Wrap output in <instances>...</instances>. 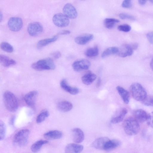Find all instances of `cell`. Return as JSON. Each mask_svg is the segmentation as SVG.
I'll return each mask as SVG.
<instances>
[{
  "label": "cell",
  "instance_id": "484cf974",
  "mask_svg": "<svg viewBox=\"0 0 153 153\" xmlns=\"http://www.w3.org/2000/svg\"><path fill=\"white\" fill-rule=\"evenodd\" d=\"M57 38V36H55L52 38L41 40L37 43V47L40 49L49 44L56 41Z\"/></svg>",
  "mask_w": 153,
  "mask_h": 153
},
{
  "label": "cell",
  "instance_id": "603a6c76",
  "mask_svg": "<svg viewBox=\"0 0 153 153\" xmlns=\"http://www.w3.org/2000/svg\"><path fill=\"white\" fill-rule=\"evenodd\" d=\"M0 64L4 67H8L15 65L16 62L9 57L0 54Z\"/></svg>",
  "mask_w": 153,
  "mask_h": 153
},
{
  "label": "cell",
  "instance_id": "e575fe53",
  "mask_svg": "<svg viewBox=\"0 0 153 153\" xmlns=\"http://www.w3.org/2000/svg\"><path fill=\"white\" fill-rule=\"evenodd\" d=\"M118 29L120 31L127 32H129L131 29V26L127 24H124L119 25Z\"/></svg>",
  "mask_w": 153,
  "mask_h": 153
},
{
  "label": "cell",
  "instance_id": "ba28073f",
  "mask_svg": "<svg viewBox=\"0 0 153 153\" xmlns=\"http://www.w3.org/2000/svg\"><path fill=\"white\" fill-rule=\"evenodd\" d=\"M23 23L22 19L18 17L10 18L8 22L9 29L14 32L19 31L22 28Z\"/></svg>",
  "mask_w": 153,
  "mask_h": 153
},
{
  "label": "cell",
  "instance_id": "8fae6325",
  "mask_svg": "<svg viewBox=\"0 0 153 153\" xmlns=\"http://www.w3.org/2000/svg\"><path fill=\"white\" fill-rule=\"evenodd\" d=\"M134 50L131 44H125L119 48L117 53L120 57H125L132 55Z\"/></svg>",
  "mask_w": 153,
  "mask_h": 153
},
{
  "label": "cell",
  "instance_id": "74e56055",
  "mask_svg": "<svg viewBox=\"0 0 153 153\" xmlns=\"http://www.w3.org/2000/svg\"><path fill=\"white\" fill-rule=\"evenodd\" d=\"M147 124L152 127L153 125V114L152 112L150 114H148L147 119L146 120Z\"/></svg>",
  "mask_w": 153,
  "mask_h": 153
},
{
  "label": "cell",
  "instance_id": "9c48e42d",
  "mask_svg": "<svg viewBox=\"0 0 153 153\" xmlns=\"http://www.w3.org/2000/svg\"><path fill=\"white\" fill-rule=\"evenodd\" d=\"M91 63L89 61L86 59H82L74 62L72 65V67L74 71L79 72L88 69Z\"/></svg>",
  "mask_w": 153,
  "mask_h": 153
},
{
  "label": "cell",
  "instance_id": "4dcf8cb0",
  "mask_svg": "<svg viewBox=\"0 0 153 153\" xmlns=\"http://www.w3.org/2000/svg\"><path fill=\"white\" fill-rule=\"evenodd\" d=\"M0 47L3 51L8 53H12L13 51V46L9 43L3 42L0 44Z\"/></svg>",
  "mask_w": 153,
  "mask_h": 153
},
{
  "label": "cell",
  "instance_id": "5bb4252c",
  "mask_svg": "<svg viewBox=\"0 0 153 153\" xmlns=\"http://www.w3.org/2000/svg\"><path fill=\"white\" fill-rule=\"evenodd\" d=\"M73 139L76 143L82 142L84 139V134L82 131L79 128H74L72 131Z\"/></svg>",
  "mask_w": 153,
  "mask_h": 153
},
{
  "label": "cell",
  "instance_id": "1f68e13d",
  "mask_svg": "<svg viewBox=\"0 0 153 153\" xmlns=\"http://www.w3.org/2000/svg\"><path fill=\"white\" fill-rule=\"evenodd\" d=\"M49 116V113L47 111H44L41 112L38 116L36 119V122L38 123H40L44 121Z\"/></svg>",
  "mask_w": 153,
  "mask_h": 153
},
{
  "label": "cell",
  "instance_id": "ac0fdd59",
  "mask_svg": "<svg viewBox=\"0 0 153 153\" xmlns=\"http://www.w3.org/2000/svg\"><path fill=\"white\" fill-rule=\"evenodd\" d=\"M94 38V35L91 34H85L77 36L75 39L76 43L80 45H84L90 41Z\"/></svg>",
  "mask_w": 153,
  "mask_h": 153
},
{
  "label": "cell",
  "instance_id": "7bdbcfd3",
  "mask_svg": "<svg viewBox=\"0 0 153 153\" xmlns=\"http://www.w3.org/2000/svg\"><path fill=\"white\" fill-rule=\"evenodd\" d=\"M101 83V80L100 78H99L97 80L96 85L97 87H99L100 86Z\"/></svg>",
  "mask_w": 153,
  "mask_h": 153
},
{
  "label": "cell",
  "instance_id": "b9f144b4",
  "mask_svg": "<svg viewBox=\"0 0 153 153\" xmlns=\"http://www.w3.org/2000/svg\"><path fill=\"white\" fill-rule=\"evenodd\" d=\"M146 1L144 0H139L138 1L139 4L141 5L145 4L146 3Z\"/></svg>",
  "mask_w": 153,
  "mask_h": 153
},
{
  "label": "cell",
  "instance_id": "cb8c5ba5",
  "mask_svg": "<svg viewBox=\"0 0 153 153\" xmlns=\"http://www.w3.org/2000/svg\"><path fill=\"white\" fill-rule=\"evenodd\" d=\"M57 108L59 110L61 111L67 112L70 111L72 109L73 105L69 101H63L58 103Z\"/></svg>",
  "mask_w": 153,
  "mask_h": 153
},
{
  "label": "cell",
  "instance_id": "3957f363",
  "mask_svg": "<svg viewBox=\"0 0 153 153\" xmlns=\"http://www.w3.org/2000/svg\"><path fill=\"white\" fill-rule=\"evenodd\" d=\"M130 91L133 98L138 101H142L147 96L145 88L138 83L131 85L130 87Z\"/></svg>",
  "mask_w": 153,
  "mask_h": 153
},
{
  "label": "cell",
  "instance_id": "d4e9b609",
  "mask_svg": "<svg viewBox=\"0 0 153 153\" xmlns=\"http://www.w3.org/2000/svg\"><path fill=\"white\" fill-rule=\"evenodd\" d=\"M97 76L95 74L89 73L87 74L82 77V81L84 84L88 85L91 84L96 79Z\"/></svg>",
  "mask_w": 153,
  "mask_h": 153
},
{
  "label": "cell",
  "instance_id": "7a4b0ae2",
  "mask_svg": "<svg viewBox=\"0 0 153 153\" xmlns=\"http://www.w3.org/2000/svg\"><path fill=\"white\" fill-rule=\"evenodd\" d=\"M4 102L7 110L11 112L16 111L19 107V103L15 95L9 91H5L3 96Z\"/></svg>",
  "mask_w": 153,
  "mask_h": 153
},
{
  "label": "cell",
  "instance_id": "8d00e7d4",
  "mask_svg": "<svg viewBox=\"0 0 153 153\" xmlns=\"http://www.w3.org/2000/svg\"><path fill=\"white\" fill-rule=\"evenodd\" d=\"M132 4L131 1L129 0H125L122 2V6L124 8H128L131 7Z\"/></svg>",
  "mask_w": 153,
  "mask_h": 153
},
{
  "label": "cell",
  "instance_id": "60d3db41",
  "mask_svg": "<svg viewBox=\"0 0 153 153\" xmlns=\"http://www.w3.org/2000/svg\"><path fill=\"white\" fill-rule=\"evenodd\" d=\"M71 33V31L70 30H65L60 32L59 34V35H67Z\"/></svg>",
  "mask_w": 153,
  "mask_h": 153
},
{
  "label": "cell",
  "instance_id": "52a82bcc",
  "mask_svg": "<svg viewBox=\"0 0 153 153\" xmlns=\"http://www.w3.org/2000/svg\"><path fill=\"white\" fill-rule=\"evenodd\" d=\"M43 30L42 25L38 22H31L29 24L27 27L28 33L33 36L39 35L42 32Z\"/></svg>",
  "mask_w": 153,
  "mask_h": 153
},
{
  "label": "cell",
  "instance_id": "d590c367",
  "mask_svg": "<svg viewBox=\"0 0 153 153\" xmlns=\"http://www.w3.org/2000/svg\"><path fill=\"white\" fill-rule=\"evenodd\" d=\"M119 16L120 19H128L131 20L135 19V18L133 16L126 13H120L119 15Z\"/></svg>",
  "mask_w": 153,
  "mask_h": 153
},
{
  "label": "cell",
  "instance_id": "e0dca14e",
  "mask_svg": "<svg viewBox=\"0 0 153 153\" xmlns=\"http://www.w3.org/2000/svg\"><path fill=\"white\" fill-rule=\"evenodd\" d=\"M60 85L63 90L72 95H76L79 92V89L77 88L69 86L65 79L61 80Z\"/></svg>",
  "mask_w": 153,
  "mask_h": 153
},
{
  "label": "cell",
  "instance_id": "4316f807",
  "mask_svg": "<svg viewBox=\"0 0 153 153\" xmlns=\"http://www.w3.org/2000/svg\"><path fill=\"white\" fill-rule=\"evenodd\" d=\"M48 142L46 140H41L37 141L32 145L31 147V149L34 153L37 152L43 145L47 144Z\"/></svg>",
  "mask_w": 153,
  "mask_h": 153
},
{
  "label": "cell",
  "instance_id": "f1b7e54d",
  "mask_svg": "<svg viewBox=\"0 0 153 153\" xmlns=\"http://www.w3.org/2000/svg\"><path fill=\"white\" fill-rule=\"evenodd\" d=\"M120 21L116 19L112 18H107L104 21V24L106 28L108 29H111L114 27L115 25L119 23Z\"/></svg>",
  "mask_w": 153,
  "mask_h": 153
},
{
  "label": "cell",
  "instance_id": "ab89813d",
  "mask_svg": "<svg viewBox=\"0 0 153 153\" xmlns=\"http://www.w3.org/2000/svg\"><path fill=\"white\" fill-rule=\"evenodd\" d=\"M51 55L55 59L59 58L61 56V53L59 51H56L53 53Z\"/></svg>",
  "mask_w": 153,
  "mask_h": 153
},
{
  "label": "cell",
  "instance_id": "44dd1931",
  "mask_svg": "<svg viewBox=\"0 0 153 153\" xmlns=\"http://www.w3.org/2000/svg\"><path fill=\"white\" fill-rule=\"evenodd\" d=\"M62 136V133L61 131L57 130L50 131L44 134V137L48 140L59 139Z\"/></svg>",
  "mask_w": 153,
  "mask_h": 153
},
{
  "label": "cell",
  "instance_id": "8992f818",
  "mask_svg": "<svg viewBox=\"0 0 153 153\" xmlns=\"http://www.w3.org/2000/svg\"><path fill=\"white\" fill-rule=\"evenodd\" d=\"M53 21L55 25L59 27H67L69 24V18L64 14L60 13L53 16Z\"/></svg>",
  "mask_w": 153,
  "mask_h": 153
},
{
  "label": "cell",
  "instance_id": "30bf717a",
  "mask_svg": "<svg viewBox=\"0 0 153 153\" xmlns=\"http://www.w3.org/2000/svg\"><path fill=\"white\" fill-rule=\"evenodd\" d=\"M64 14L68 18L74 19L77 16V13L76 8L71 4H66L63 9Z\"/></svg>",
  "mask_w": 153,
  "mask_h": 153
},
{
  "label": "cell",
  "instance_id": "7402d4cb",
  "mask_svg": "<svg viewBox=\"0 0 153 153\" xmlns=\"http://www.w3.org/2000/svg\"><path fill=\"white\" fill-rule=\"evenodd\" d=\"M116 89L124 102L126 104L128 103L130 100V94L128 91L119 86L116 87Z\"/></svg>",
  "mask_w": 153,
  "mask_h": 153
},
{
  "label": "cell",
  "instance_id": "9a60e30c",
  "mask_svg": "<svg viewBox=\"0 0 153 153\" xmlns=\"http://www.w3.org/2000/svg\"><path fill=\"white\" fill-rule=\"evenodd\" d=\"M37 94L38 92L36 91H32L27 94L24 97V100L27 104L30 106H33Z\"/></svg>",
  "mask_w": 153,
  "mask_h": 153
},
{
  "label": "cell",
  "instance_id": "ee69618b",
  "mask_svg": "<svg viewBox=\"0 0 153 153\" xmlns=\"http://www.w3.org/2000/svg\"><path fill=\"white\" fill-rule=\"evenodd\" d=\"M14 117H13L11 118V119L10 120V124L11 125H13L14 123Z\"/></svg>",
  "mask_w": 153,
  "mask_h": 153
},
{
  "label": "cell",
  "instance_id": "836d02e7",
  "mask_svg": "<svg viewBox=\"0 0 153 153\" xmlns=\"http://www.w3.org/2000/svg\"><path fill=\"white\" fill-rule=\"evenodd\" d=\"M142 103L147 106H152L153 105V98L151 95L147 96L142 101Z\"/></svg>",
  "mask_w": 153,
  "mask_h": 153
},
{
  "label": "cell",
  "instance_id": "7c38bea8",
  "mask_svg": "<svg viewBox=\"0 0 153 153\" xmlns=\"http://www.w3.org/2000/svg\"><path fill=\"white\" fill-rule=\"evenodd\" d=\"M128 112L125 108L120 109L112 117L111 122L113 124H117L121 122Z\"/></svg>",
  "mask_w": 153,
  "mask_h": 153
},
{
  "label": "cell",
  "instance_id": "d6a6232c",
  "mask_svg": "<svg viewBox=\"0 0 153 153\" xmlns=\"http://www.w3.org/2000/svg\"><path fill=\"white\" fill-rule=\"evenodd\" d=\"M6 127L4 123L0 120V140H3L5 136Z\"/></svg>",
  "mask_w": 153,
  "mask_h": 153
},
{
  "label": "cell",
  "instance_id": "277c9868",
  "mask_svg": "<svg viewBox=\"0 0 153 153\" xmlns=\"http://www.w3.org/2000/svg\"><path fill=\"white\" fill-rule=\"evenodd\" d=\"M32 68L38 71L53 70L55 65L53 60L51 58H47L40 60L31 65Z\"/></svg>",
  "mask_w": 153,
  "mask_h": 153
},
{
  "label": "cell",
  "instance_id": "d6986e66",
  "mask_svg": "<svg viewBox=\"0 0 153 153\" xmlns=\"http://www.w3.org/2000/svg\"><path fill=\"white\" fill-rule=\"evenodd\" d=\"M121 143L117 139H109L106 142L103 150L105 151H110L120 146Z\"/></svg>",
  "mask_w": 153,
  "mask_h": 153
},
{
  "label": "cell",
  "instance_id": "bcb514c9",
  "mask_svg": "<svg viewBox=\"0 0 153 153\" xmlns=\"http://www.w3.org/2000/svg\"><path fill=\"white\" fill-rule=\"evenodd\" d=\"M150 66L151 68L152 69H153V61H152V60L150 62Z\"/></svg>",
  "mask_w": 153,
  "mask_h": 153
},
{
  "label": "cell",
  "instance_id": "7dc6e473",
  "mask_svg": "<svg viewBox=\"0 0 153 153\" xmlns=\"http://www.w3.org/2000/svg\"><path fill=\"white\" fill-rule=\"evenodd\" d=\"M150 1L151 2V3H152V4L153 3V1L152 0H150Z\"/></svg>",
  "mask_w": 153,
  "mask_h": 153
},
{
  "label": "cell",
  "instance_id": "5b68a950",
  "mask_svg": "<svg viewBox=\"0 0 153 153\" xmlns=\"http://www.w3.org/2000/svg\"><path fill=\"white\" fill-rule=\"evenodd\" d=\"M29 132V131L27 129H23L19 131L14 137V143L19 146L25 145L28 141Z\"/></svg>",
  "mask_w": 153,
  "mask_h": 153
},
{
  "label": "cell",
  "instance_id": "2e32d148",
  "mask_svg": "<svg viewBox=\"0 0 153 153\" xmlns=\"http://www.w3.org/2000/svg\"><path fill=\"white\" fill-rule=\"evenodd\" d=\"M83 149V146L82 145L70 143L66 146L65 151V153H80Z\"/></svg>",
  "mask_w": 153,
  "mask_h": 153
},
{
  "label": "cell",
  "instance_id": "f546056e",
  "mask_svg": "<svg viewBox=\"0 0 153 153\" xmlns=\"http://www.w3.org/2000/svg\"><path fill=\"white\" fill-rule=\"evenodd\" d=\"M98 53L99 49L97 46L89 48L85 52V55L90 57H95L98 55Z\"/></svg>",
  "mask_w": 153,
  "mask_h": 153
},
{
  "label": "cell",
  "instance_id": "4fadbf2b",
  "mask_svg": "<svg viewBox=\"0 0 153 153\" xmlns=\"http://www.w3.org/2000/svg\"><path fill=\"white\" fill-rule=\"evenodd\" d=\"M133 117L138 122L142 123L146 121L148 115L144 110L140 109L134 110L133 113Z\"/></svg>",
  "mask_w": 153,
  "mask_h": 153
},
{
  "label": "cell",
  "instance_id": "83f0119b",
  "mask_svg": "<svg viewBox=\"0 0 153 153\" xmlns=\"http://www.w3.org/2000/svg\"><path fill=\"white\" fill-rule=\"evenodd\" d=\"M119 48L116 47H111L107 48L102 53L101 57L105 58L111 55L117 53Z\"/></svg>",
  "mask_w": 153,
  "mask_h": 153
},
{
  "label": "cell",
  "instance_id": "6da1fadb",
  "mask_svg": "<svg viewBox=\"0 0 153 153\" xmlns=\"http://www.w3.org/2000/svg\"><path fill=\"white\" fill-rule=\"evenodd\" d=\"M123 126L125 133L129 136L135 135L140 131L139 123L133 117H129L126 119Z\"/></svg>",
  "mask_w": 153,
  "mask_h": 153
},
{
  "label": "cell",
  "instance_id": "f6af8a7d",
  "mask_svg": "<svg viewBox=\"0 0 153 153\" xmlns=\"http://www.w3.org/2000/svg\"><path fill=\"white\" fill-rule=\"evenodd\" d=\"M3 18V15L1 12L0 11V22L1 21Z\"/></svg>",
  "mask_w": 153,
  "mask_h": 153
},
{
  "label": "cell",
  "instance_id": "f35d334b",
  "mask_svg": "<svg viewBox=\"0 0 153 153\" xmlns=\"http://www.w3.org/2000/svg\"><path fill=\"white\" fill-rule=\"evenodd\" d=\"M153 32H150L146 34V37L148 40L151 44L153 43Z\"/></svg>",
  "mask_w": 153,
  "mask_h": 153
},
{
  "label": "cell",
  "instance_id": "ffe728a7",
  "mask_svg": "<svg viewBox=\"0 0 153 153\" xmlns=\"http://www.w3.org/2000/svg\"><path fill=\"white\" fill-rule=\"evenodd\" d=\"M109 139L107 137L98 138L93 142L92 146L96 149L103 150L105 143Z\"/></svg>",
  "mask_w": 153,
  "mask_h": 153
}]
</instances>
